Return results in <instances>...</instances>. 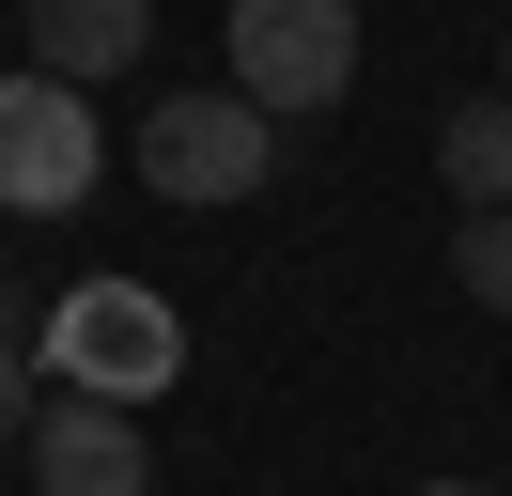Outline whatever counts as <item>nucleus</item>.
Returning a JSON list of instances; mask_svg holds the SVG:
<instances>
[{
	"instance_id": "f257e3e1",
	"label": "nucleus",
	"mask_w": 512,
	"mask_h": 496,
	"mask_svg": "<svg viewBox=\"0 0 512 496\" xmlns=\"http://www.w3.org/2000/svg\"><path fill=\"white\" fill-rule=\"evenodd\" d=\"M32 372L47 388H94V403H156L171 372H187V310H171L156 279H78V295L47 310Z\"/></svg>"
},
{
	"instance_id": "f03ea898",
	"label": "nucleus",
	"mask_w": 512,
	"mask_h": 496,
	"mask_svg": "<svg viewBox=\"0 0 512 496\" xmlns=\"http://www.w3.org/2000/svg\"><path fill=\"white\" fill-rule=\"evenodd\" d=\"M140 186H156V202H264V171H280V109H249V93L233 78H202V93H156V109H140Z\"/></svg>"
},
{
	"instance_id": "7ed1b4c3",
	"label": "nucleus",
	"mask_w": 512,
	"mask_h": 496,
	"mask_svg": "<svg viewBox=\"0 0 512 496\" xmlns=\"http://www.w3.org/2000/svg\"><path fill=\"white\" fill-rule=\"evenodd\" d=\"M109 171V124L78 78H47V62H16L0 78V217H78Z\"/></svg>"
},
{
	"instance_id": "20e7f679",
	"label": "nucleus",
	"mask_w": 512,
	"mask_h": 496,
	"mask_svg": "<svg viewBox=\"0 0 512 496\" xmlns=\"http://www.w3.org/2000/svg\"><path fill=\"white\" fill-rule=\"evenodd\" d=\"M233 93L280 124L357 93V0H233Z\"/></svg>"
},
{
	"instance_id": "39448f33",
	"label": "nucleus",
	"mask_w": 512,
	"mask_h": 496,
	"mask_svg": "<svg viewBox=\"0 0 512 496\" xmlns=\"http://www.w3.org/2000/svg\"><path fill=\"white\" fill-rule=\"evenodd\" d=\"M32 496H156V450H140V403H94V388H47L32 434H16Z\"/></svg>"
},
{
	"instance_id": "423d86ee",
	"label": "nucleus",
	"mask_w": 512,
	"mask_h": 496,
	"mask_svg": "<svg viewBox=\"0 0 512 496\" xmlns=\"http://www.w3.org/2000/svg\"><path fill=\"white\" fill-rule=\"evenodd\" d=\"M140 47H156V0H32V62L78 78V93L140 78Z\"/></svg>"
},
{
	"instance_id": "0eeeda50",
	"label": "nucleus",
	"mask_w": 512,
	"mask_h": 496,
	"mask_svg": "<svg viewBox=\"0 0 512 496\" xmlns=\"http://www.w3.org/2000/svg\"><path fill=\"white\" fill-rule=\"evenodd\" d=\"M435 186L450 202H512V93H466L435 124Z\"/></svg>"
},
{
	"instance_id": "6e6552de",
	"label": "nucleus",
	"mask_w": 512,
	"mask_h": 496,
	"mask_svg": "<svg viewBox=\"0 0 512 496\" xmlns=\"http://www.w3.org/2000/svg\"><path fill=\"white\" fill-rule=\"evenodd\" d=\"M450 279H466V295L512 326V202H466V233H450Z\"/></svg>"
},
{
	"instance_id": "1a4fd4ad",
	"label": "nucleus",
	"mask_w": 512,
	"mask_h": 496,
	"mask_svg": "<svg viewBox=\"0 0 512 496\" xmlns=\"http://www.w3.org/2000/svg\"><path fill=\"white\" fill-rule=\"evenodd\" d=\"M32 403H47V372H32V341L0 326V450H16V434H32Z\"/></svg>"
},
{
	"instance_id": "9d476101",
	"label": "nucleus",
	"mask_w": 512,
	"mask_h": 496,
	"mask_svg": "<svg viewBox=\"0 0 512 496\" xmlns=\"http://www.w3.org/2000/svg\"><path fill=\"white\" fill-rule=\"evenodd\" d=\"M419 496H497V481H419Z\"/></svg>"
},
{
	"instance_id": "9b49d317",
	"label": "nucleus",
	"mask_w": 512,
	"mask_h": 496,
	"mask_svg": "<svg viewBox=\"0 0 512 496\" xmlns=\"http://www.w3.org/2000/svg\"><path fill=\"white\" fill-rule=\"evenodd\" d=\"M0 264H16V248H0Z\"/></svg>"
},
{
	"instance_id": "f8f14e48",
	"label": "nucleus",
	"mask_w": 512,
	"mask_h": 496,
	"mask_svg": "<svg viewBox=\"0 0 512 496\" xmlns=\"http://www.w3.org/2000/svg\"><path fill=\"white\" fill-rule=\"evenodd\" d=\"M497 93H512V78H497Z\"/></svg>"
}]
</instances>
